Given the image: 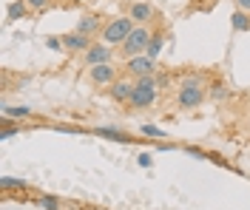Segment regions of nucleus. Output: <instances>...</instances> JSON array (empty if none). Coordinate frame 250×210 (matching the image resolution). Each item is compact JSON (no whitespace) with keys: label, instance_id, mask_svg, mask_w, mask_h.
<instances>
[{"label":"nucleus","instance_id":"1","mask_svg":"<svg viewBox=\"0 0 250 210\" xmlns=\"http://www.w3.org/2000/svg\"><path fill=\"white\" fill-rule=\"evenodd\" d=\"M134 26H137V23H134L128 15H120V17H114V20H105V26H103V32H100V40L120 49V46L125 43V37L134 32Z\"/></svg>","mask_w":250,"mask_h":210},{"label":"nucleus","instance_id":"2","mask_svg":"<svg viewBox=\"0 0 250 210\" xmlns=\"http://www.w3.org/2000/svg\"><path fill=\"white\" fill-rule=\"evenodd\" d=\"M151 37H154V32H151L148 26H134V32L125 37V43L117 49V54H120L123 60L137 57V54H145V51H148V43H151Z\"/></svg>","mask_w":250,"mask_h":210},{"label":"nucleus","instance_id":"3","mask_svg":"<svg viewBox=\"0 0 250 210\" xmlns=\"http://www.w3.org/2000/svg\"><path fill=\"white\" fill-rule=\"evenodd\" d=\"M205 99H208V88L205 85H179L176 88V94H173V105L176 108H182V111H193V108H199Z\"/></svg>","mask_w":250,"mask_h":210},{"label":"nucleus","instance_id":"4","mask_svg":"<svg viewBox=\"0 0 250 210\" xmlns=\"http://www.w3.org/2000/svg\"><path fill=\"white\" fill-rule=\"evenodd\" d=\"M156 60L154 57H148V54H137V57H128L123 65V74L125 77H131V80H137V77H148V74H156Z\"/></svg>","mask_w":250,"mask_h":210},{"label":"nucleus","instance_id":"5","mask_svg":"<svg viewBox=\"0 0 250 210\" xmlns=\"http://www.w3.org/2000/svg\"><path fill=\"white\" fill-rule=\"evenodd\" d=\"M117 77H123V68H117L114 63H103V65H91L88 68V82L97 85V88H108Z\"/></svg>","mask_w":250,"mask_h":210},{"label":"nucleus","instance_id":"6","mask_svg":"<svg viewBox=\"0 0 250 210\" xmlns=\"http://www.w3.org/2000/svg\"><path fill=\"white\" fill-rule=\"evenodd\" d=\"M114 54H117V46H108V43H94L91 49L83 54V63L85 68H91V65H103V63H114Z\"/></svg>","mask_w":250,"mask_h":210},{"label":"nucleus","instance_id":"7","mask_svg":"<svg viewBox=\"0 0 250 210\" xmlns=\"http://www.w3.org/2000/svg\"><path fill=\"white\" fill-rule=\"evenodd\" d=\"M60 40H62V49L65 51H71V54H85V51L94 46V37H88V34H83V32H65L60 34Z\"/></svg>","mask_w":250,"mask_h":210},{"label":"nucleus","instance_id":"8","mask_svg":"<svg viewBox=\"0 0 250 210\" xmlns=\"http://www.w3.org/2000/svg\"><path fill=\"white\" fill-rule=\"evenodd\" d=\"M105 94H108L114 102L128 105V102H131V94H134V80H131V77H125V74H123V77H117V80L105 88Z\"/></svg>","mask_w":250,"mask_h":210},{"label":"nucleus","instance_id":"9","mask_svg":"<svg viewBox=\"0 0 250 210\" xmlns=\"http://www.w3.org/2000/svg\"><path fill=\"white\" fill-rule=\"evenodd\" d=\"M128 17L137 23V26H148V23H154L159 12H156V6L151 3H145V0H134L131 6H128Z\"/></svg>","mask_w":250,"mask_h":210},{"label":"nucleus","instance_id":"10","mask_svg":"<svg viewBox=\"0 0 250 210\" xmlns=\"http://www.w3.org/2000/svg\"><path fill=\"white\" fill-rule=\"evenodd\" d=\"M159 97V88L154 85H142V82H134V94H131V108H151Z\"/></svg>","mask_w":250,"mask_h":210},{"label":"nucleus","instance_id":"11","mask_svg":"<svg viewBox=\"0 0 250 210\" xmlns=\"http://www.w3.org/2000/svg\"><path fill=\"white\" fill-rule=\"evenodd\" d=\"M103 26H105V20L97 15V12H88V15H83V17L77 20V26H74V29L97 40V37H100V32H103Z\"/></svg>","mask_w":250,"mask_h":210},{"label":"nucleus","instance_id":"12","mask_svg":"<svg viewBox=\"0 0 250 210\" xmlns=\"http://www.w3.org/2000/svg\"><path fill=\"white\" fill-rule=\"evenodd\" d=\"M31 9H29V3L26 0H12L9 6H6V20L9 23H15V20H20V17H26Z\"/></svg>","mask_w":250,"mask_h":210},{"label":"nucleus","instance_id":"13","mask_svg":"<svg viewBox=\"0 0 250 210\" xmlns=\"http://www.w3.org/2000/svg\"><path fill=\"white\" fill-rule=\"evenodd\" d=\"M162 49H165V34H162V32H154V37H151V43H148V51H145V54L156 60V57L162 54Z\"/></svg>","mask_w":250,"mask_h":210},{"label":"nucleus","instance_id":"14","mask_svg":"<svg viewBox=\"0 0 250 210\" xmlns=\"http://www.w3.org/2000/svg\"><path fill=\"white\" fill-rule=\"evenodd\" d=\"M3 116H9V119H29L31 108H26V105H3Z\"/></svg>","mask_w":250,"mask_h":210},{"label":"nucleus","instance_id":"15","mask_svg":"<svg viewBox=\"0 0 250 210\" xmlns=\"http://www.w3.org/2000/svg\"><path fill=\"white\" fill-rule=\"evenodd\" d=\"M228 97H230V88L225 82H213L208 88V99H213V102H222V99H228Z\"/></svg>","mask_w":250,"mask_h":210},{"label":"nucleus","instance_id":"16","mask_svg":"<svg viewBox=\"0 0 250 210\" xmlns=\"http://www.w3.org/2000/svg\"><path fill=\"white\" fill-rule=\"evenodd\" d=\"M230 23H233L236 32H248V29H250V12H242V9H236L233 17H230Z\"/></svg>","mask_w":250,"mask_h":210},{"label":"nucleus","instance_id":"17","mask_svg":"<svg viewBox=\"0 0 250 210\" xmlns=\"http://www.w3.org/2000/svg\"><path fill=\"white\" fill-rule=\"evenodd\" d=\"M97 134L105 136V139H117V142H131V136L123 134V131H117V128H97Z\"/></svg>","mask_w":250,"mask_h":210},{"label":"nucleus","instance_id":"18","mask_svg":"<svg viewBox=\"0 0 250 210\" xmlns=\"http://www.w3.org/2000/svg\"><path fill=\"white\" fill-rule=\"evenodd\" d=\"M37 205H40L43 210H60V208H62L60 199H57V196H48V193L40 196V199H37Z\"/></svg>","mask_w":250,"mask_h":210},{"label":"nucleus","instance_id":"19","mask_svg":"<svg viewBox=\"0 0 250 210\" xmlns=\"http://www.w3.org/2000/svg\"><path fill=\"white\" fill-rule=\"evenodd\" d=\"M20 128H23V125H20V119H17V122H12L9 116H3V139H9V136H12V134H17Z\"/></svg>","mask_w":250,"mask_h":210},{"label":"nucleus","instance_id":"20","mask_svg":"<svg viewBox=\"0 0 250 210\" xmlns=\"http://www.w3.org/2000/svg\"><path fill=\"white\" fill-rule=\"evenodd\" d=\"M0 185H3V191H6V193H9V191H15V188H20V191H26V182H23V179L3 176V182H0Z\"/></svg>","mask_w":250,"mask_h":210},{"label":"nucleus","instance_id":"21","mask_svg":"<svg viewBox=\"0 0 250 210\" xmlns=\"http://www.w3.org/2000/svg\"><path fill=\"white\" fill-rule=\"evenodd\" d=\"M179 85L185 88V85H205L202 74H185V77H179Z\"/></svg>","mask_w":250,"mask_h":210},{"label":"nucleus","instance_id":"22","mask_svg":"<svg viewBox=\"0 0 250 210\" xmlns=\"http://www.w3.org/2000/svg\"><path fill=\"white\" fill-rule=\"evenodd\" d=\"M142 134H148V136H154V139H165L168 134L162 128H156V125H142Z\"/></svg>","mask_w":250,"mask_h":210},{"label":"nucleus","instance_id":"23","mask_svg":"<svg viewBox=\"0 0 250 210\" xmlns=\"http://www.w3.org/2000/svg\"><path fill=\"white\" fill-rule=\"evenodd\" d=\"M29 3L31 12H43V9H48V0H26Z\"/></svg>","mask_w":250,"mask_h":210},{"label":"nucleus","instance_id":"24","mask_svg":"<svg viewBox=\"0 0 250 210\" xmlns=\"http://www.w3.org/2000/svg\"><path fill=\"white\" fill-rule=\"evenodd\" d=\"M46 46H48V49H54V51H65V49H62L60 37H46Z\"/></svg>","mask_w":250,"mask_h":210},{"label":"nucleus","instance_id":"25","mask_svg":"<svg viewBox=\"0 0 250 210\" xmlns=\"http://www.w3.org/2000/svg\"><path fill=\"white\" fill-rule=\"evenodd\" d=\"M137 159H140V168H151V156H148V153H140V156H137Z\"/></svg>","mask_w":250,"mask_h":210},{"label":"nucleus","instance_id":"26","mask_svg":"<svg viewBox=\"0 0 250 210\" xmlns=\"http://www.w3.org/2000/svg\"><path fill=\"white\" fill-rule=\"evenodd\" d=\"M236 9H242V12H250V0H233Z\"/></svg>","mask_w":250,"mask_h":210},{"label":"nucleus","instance_id":"27","mask_svg":"<svg viewBox=\"0 0 250 210\" xmlns=\"http://www.w3.org/2000/svg\"><path fill=\"white\" fill-rule=\"evenodd\" d=\"M71 3H85V0H71ZM88 3H91V0H88Z\"/></svg>","mask_w":250,"mask_h":210}]
</instances>
